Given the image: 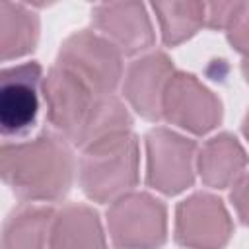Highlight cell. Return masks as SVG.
Segmentation results:
<instances>
[{
  "instance_id": "obj_9",
  "label": "cell",
  "mask_w": 249,
  "mask_h": 249,
  "mask_svg": "<svg viewBox=\"0 0 249 249\" xmlns=\"http://www.w3.org/2000/svg\"><path fill=\"white\" fill-rule=\"evenodd\" d=\"M43 70L37 62L6 66L0 74V128L4 138L27 134L39 115Z\"/></svg>"
},
{
  "instance_id": "obj_6",
  "label": "cell",
  "mask_w": 249,
  "mask_h": 249,
  "mask_svg": "<svg viewBox=\"0 0 249 249\" xmlns=\"http://www.w3.org/2000/svg\"><path fill=\"white\" fill-rule=\"evenodd\" d=\"M196 171V146L191 138L156 126L146 134V183L163 193L179 195L193 185Z\"/></svg>"
},
{
  "instance_id": "obj_1",
  "label": "cell",
  "mask_w": 249,
  "mask_h": 249,
  "mask_svg": "<svg viewBox=\"0 0 249 249\" xmlns=\"http://www.w3.org/2000/svg\"><path fill=\"white\" fill-rule=\"evenodd\" d=\"M47 121L72 146L86 148L101 138L130 130L132 117L117 95H101L64 68L53 64L43 80Z\"/></svg>"
},
{
  "instance_id": "obj_3",
  "label": "cell",
  "mask_w": 249,
  "mask_h": 249,
  "mask_svg": "<svg viewBox=\"0 0 249 249\" xmlns=\"http://www.w3.org/2000/svg\"><path fill=\"white\" fill-rule=\"evenodd\" d=\"M138 140L130 130L111 134L84 148L78 175L84 195L93 202H113L138 183Z\"/></svg>"
},
{
  "instance_id": "obj_20",
  "label": "cell",
  "mask_w": 249,
  "mask_h": 249,
  "mask_svg": "<svg viewBox=\"0 0 249 249\" xmlns=\"http://www.w3.org/2000/svg\"><path fill=\"white\" fill-rule=\"evenodd\" d=\"M241 74H243L245 82L249 84V53L243 54V60H241Z\"/></svg>"
},
{
  "instance_id": "obj_5",
  "label": "cell",
  "mask_w": 249,
  "mask_h": 249,
  "mask_svg": "<svg viewBox=\"0 0 249 249\" xmlns=\"http://www.w3.org/2000/svg\"><path fill=\"white\" fill-rule=\"evenodd\" d=\"M107 230L119 249H160L167 237L165 204L148 193H126L111 202Z\"/></svg>"
},
{
  "instance_id": "obj_15",
  "label": "cell",
  "mask_w": 249,
  "mask_h": 249,
  "mask_svg": "<svg viewBox=\"0 0 249 249\" xmlns=\"http://www.w3.org/2000/svg\"><path fill=\"white\" fill-rule=\"evenodd\" d=\"M39 41V18L25 4L0 2V51L2 60L29 54Z\"/></svg>"
},
{
  "instance_id": "obj_14",
  "label": "cell",
  "mask_w": 249,
  "mask_h": 249,
  "mask_svg": "<svg viewBox=\"0 0 249 249\" xmlns=\"http://www.w3.org/2000/svg\"><path fill=\"white\" fill-rule=\"evenodd\" d=\"M54 210L51 206L25 204L12 210L2 230V249H45L49 247Z\"/></svg>"
},
{
  "instance_id": "obj_17",
  "label": "cell",
  "mask_w": 249,
  "mask_h": 249,
  "mask_svg": "<svg viewBox=\"0 0 249 249\" xmlns=\"http://www.w3.org/2000/svg\"><path fill=\"white\" fill-rule=\"evenodd\" d=\"M226 37L237 53H249V4H233L230 21L226 25Z\"/></svg>"
},
{
  "instance_id": "obj_12",
  "label": "cell",
  "mask_w": 249,
  "mask_h": 249,
  "mask_svg": "<svg viewBox=\"0 0 249 249\" xmlns=\"http://www.w3.org/2000/svg\"><path fill=\"white\" fill-rule=\"evenodd\" d=\"M247 152L233 134L220 132L208 138L196 154V171L206 187H233L247 167Z\"/></svg>"
},
{
  "instance_id": "obj_10",
  "label": "cell",
  "mask_w": 249,
  "mask_h": 249,
  "mask_svg": "<svg viewBox=\"0 0 249 249\" xmlns=\"http://www.w3.org/2000/svg\"><path fill=\"white\" fill-rule=\"evenodd\" d=\"M175 74L173 62L161 51L142 54L124 72L123 95L128 105L144 119H161V103L171 76Z\"/></svg>"
},
{
  "instance_id": "obj_2",
  "label": "cell",
  "mask_w": 249,
  "mask_h": 249,
  "mask_svg": "<svg viewBox=\"0 0 249 249\" xmlns=\"http://www.w3.org/2000/svg\"><path fill=\"white\" fill-rule=\"evenodd\" d=\"M72 144L54 130L27 142H4L2 179L25 202H54L68 195L74 181Z\"/></svg>"
},
{
  "instance_id": "obj_21",
  "label": "cell",
  "mask_w": 249,
  "mask_h": 249,
  "mask_svg": "<svg viewBox=\"0 0 249 249\" xmlns=\"http://www.w3.org/2000/svg\"><path fill=\"white\" fill-rule=\"evenodd\" d=\"M241 130H243V136H245V138H247V142H249V109H247V113H245V119H243Z\"/></svg>"
},
{
  "instance_id": "obj_11",
  "label": "cell",
  "mask_w": 249,
  "mask_h": 249,
  "mask_svg": "<svg viewBox=\"0 0 249 249\" xmlns=\"http://www.w3.org/2000/svg\"><path fill=\"white\" fill-rule=\"evenodd\" d=\"M99 35L109 39L123 54H138L154 45V29L146 8L138 2H107L91 10Z\"/></svg>"
},
{
  "instance_id": "obj_19",
  "label": "cell",
  "mask_w": 249,
  "mask_h": 249,
  "mask_svg": "<svg viewBox=\"0 0 249 249\" xmlns=\"http://www.w3.org/2000/svg\"><path fill=\"white\" fill-rule=\"evenodd\" d=\"M235 2H214L206 4V25L210 29H226Z\"/></svg>"
},
{
  "instance_id": "obj_8",
  "label": "cell",
  "mask_w": 249,
  "mask_h": 249,
  "mask_svg": "<svg viewBox=\"0 0 249 249\" xmlns=\"http://www.w3.org/2000/svg\"><path fill=\"white\" fill-rule=\"evenodd\" d=\"M233 233V222L224 202L210 193H195L175 210V241L187 249H224Z\"/></svg>"
},
{
  "instance_id": "obj_7",
  "label": "cell",
  "mask_w": 249,
  "mask_h": 249,
  "mask_svg": "<svg viewBox=\"0 0 249 249\" xmlns=\"http://www.w3.org/2000/svg\"><path fill=\"white\" fill-rule=\"evenodd\" d=\"M161 119L181 130L202 136L220 124L222 103L195 74L175 72L163 95Z\"/></svg>"
},
{
  "instance_id": "obj_18",
  "label": "cell",
  "mask_w": 249,
  "mask_h": 249,
  "mask_svg": "<svg viewBox=\"0 0 249 249\" xmlns=\"http://www.w3.org/2000/svg\"><path fill=\"white\" fill-rule=\"evenodd\" d=\"M230 200L233 204V210L243 226L249 228V171L239 177V181L233 185Z\"/></svg>"
},
{
  "instance_id": "obj_13",
  "label": "cell",
  "mask_w": 249,
  "mask_h": 249,
  "mask_svg": "<svg viewBox=\"0 0 249 249\" xmlns=\"http://www.w3.org/2000/svg\"><path fill=\"white\" fill-rule=\"evenodd\" d=\"M49 249H107L99 216L86 204H64L54 212Z\"/></svg>"
},
{
  "instance_id": "obj_16",
  "label": "cell",
  "mask_w": 249,
  "mask_h": 249,
  "mask_svg": "<svg viewBox=\"0 0 249 249\" xmlns=\"http://www.w3.org/2000/svg\"><path fill=\"white\" fill-rule=\"evenodd\" d=\"M152 10L167 47L185 43L206 25V4L202 2H154Z\"/></svg>"
},
{
  "instance_id": "obj_4",
  "label": "cell",
  "mask_w": 249,
  "mask_h": 249,
  "mask_svg": "<svg viewBox=\"0 0 249 249\" xmlns=\"http://www.w3.org/2000/svg\"><path fill=\"white\" fill-rule=\"evenodd\" d=\"M56 66L101 95H115L123 76V53L103 35L82 29L68 35L56 54Z\"/></svg>"
}]
</instances>
